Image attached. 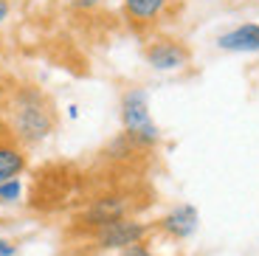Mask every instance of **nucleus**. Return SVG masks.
<instances>
[{
	"mask_svg": "<svg viewBox=\"0 0 259 256\" xmlns=\"http://www.w3.org/2000/svg\"><path fill=\"white\" fill-rule=\"evenodd\" d=\"M23 197V183L20 178L9 180V183H0V203H20Z\"/></svg>",
	"mask_w": 259,
	"mask_h": 256,
	"instance_id": "nucleus-10",
	"label": "nucleus"
},
{
	"mask_svg": "<svg viewBox=\"0 0 259 256\" xmlns=\"http://www.w3.org/2000/svg\"><path fill=\"white\" fill-rule=\"evenodd\" d=\"M9 12H12V3H9V0H0V26H3V23H6Z\"/></svg>",
	"mask_w": 259,
	"mask_h": 256,
	"instance_id": "nucleus-14",
	"label": "nucleus"
},
{
	"mask_svg": "<svg viewBox=\"0 0 259 256\" xmlns=\"http://www.w3.org/2000/svg\"><path fill=\"white\" fill-rule=\"evenodd\" d=\"M14 253H17L14 242H9V239H0V256H14Z\"/></svg>",
	"mask_w": 259,
	"mask_h": 256,
	"instance_id": "nucleus-13",
	"label": "nucleus"
},
{
	"mask_svg": "<svg viewBox=\"0 0 259 256\" xmlns=\"http://www.w3.org/2000/svg\"><path fill=\"white\" fill-rule=\"evenodd\" d=\"M144 59L155 71H181L189 65L192 51L186 48V42H181L175 37H158L144 48Z\"/></svg>",
	"mask_w": 259,
	"mask_h": 256,
	"instance_id": "nucleus-5",
	"label": "nucleus"
},
{
	"mask_svg": "<svg viewBox=\"0 0 259 256\" xmlns=\"http://www.w3.org/2000/svg\"><path fill=\"white\" fill-rule=\"evenodd\" d=\"M197 225H200V217H197V208L189 203H181L175 205V208H169L166 214H163L161 220H158L155 228L161 231V234H166L169 239H189L197 231Z\"/></svg>",
	"mask_w": 259,
	"mask_h": 256,
	"instance_id": "nucleus-6",
	"label": "nucleus"
},
{
	"mask_svg": "<svg viewBox=\"0 0 259 256\" xmlns=\"http://www.w3.org/2000/svg\"><path fill=\"white\" fill-rule=\"evenodd\" d=\"M149 231H152L149 223H141L138 217H127L113 225H104V228H99L91 237H93V248L96 250H118L121 253V250L133 248V245L147 242Z\"/></svg>",
	"mask_w": 259,
	"mask_h": 256,
	"instance_id": "nucleus-4",
	"label": "nucleus"
},
{
	"mask_svg": "<svg viewBox=\"0 0 259 256\" xmlns=\"http://www.w3.org/2000/svg\"><path fill=\"white\" fill-rule=\"evenodd\" d=\"M133 211H136V203H133L130 194H121V192L102 194V197L91 200V203L84 205V211L76 217V228L88 231V234H96L104 225H113L118 220L133 217Z\"/></svg>",
	"mask_w": 259,
	"mask_h": 256,
	"instance_id": "nucleus-3",
	"label": "nucleus"
},
{
	"mask_svg": "<svg viewBox=\"0 0 259 256\" xmlns=\"http://www.w3.org/2000/svg\"><path fill=\"white\" fill-rule=\"evenodd\" d=\"M121 127H124V135H127L138 149H152L161 141V130H158V124L152 121V113H149L147 90H141V88L124 90V96H121Z\"/></svg>",
	"mask_w": 259,
	"mask_h": 256,
	"instance_id": "nucleus-2",
	"label": "nucleus"
},
{
	"mask_svg": "<svg viewBox=\"0 0 259 256\" xmlns=\"http://www.w3.org/2000/svg\"><path fill=\"white\" fill-rule=\"evenodd\" d=\"M26 169H28L26 147L17 144L12 135L0 133V183H9V180L20 178Z\"/></svg>",
	"mask_w": 259,
	"mask_h": 256,
	"instance_id": "nucleus-8",
	"label": "nucleus"
},
{
	"mask_svg": "<svg viewBox=\"0 0 259 256\" xmlns=\"http://www.w3.org/2000/svg\"><path fill=\"white\" fill-rule=\"evenodd\" d=\"M169 3H172V0H124L121 12H124V20H127L136 31H147V28L161 23V17L169 9Z\"/></svg>",
	"mask_w": 259,
	"mask_h": 256,
	"instance_id": "nucleus-7",
	"label": "nucleus"
},
{
	"mask_svg": "<svg viewBox=\"0 0 259 256\" xmlns=\"http://www.w3.org/2000/svg\"><path fill=\"white\" fill-rule=\"evenodd\" d=\"M71 9H76V12H91V9L102 6V0H65Z\"/></svg>",
	"mask_w": 259,
	"mask_h": 256,
	"instance_id": "nucleus-11",
	"label": "nucleus"
},
{
	"mask_svg": "<svg viewBox=\"0 0 259 256\" xmlns=\"http://www.w3.org/2000/svg\"><path fill=\"white\" fill-rule=\"evenodd\" d=\"M57 127V110L51 99L34 84H17L0 96V130L12 135L17 144L46 141Z\"/></svg>",
	"mask_w": 259,
	"mask_h": 256,
	"instance_id": "nucleus-1",
	"label": "nucleus"
},
{
	"mask_svg": "<svg viewBox=\"0 0 259 256\" xmlns=\"http://www.w3.org/2000/svg\"><path fill=\"white\" fill-rule=\"evenodd\" d=\"M118 256H155V253H152V248H149L147 242H141V245H133V248L121 250Z\"/></svg>",
	"mask_w": 259,
	"mask_h": 256,
	"instance_id": "nucleus-12",
	"label": "nucleus"
},
{
	"mask_svg": "<svg viewBox=\"0 0 259 256\" xmlns=\"http://www.w3.org/2000/svg\"><path fill=\"white\" fill-rule=\"evenodd\" d=\"M217 45H220L223 51H234V54L259 51V26L256 23H242V26L220 34V37H217Z\"/></svg>",
	"mask_w": 259,
	"mask_h": 256,
	"instance_id": "nucleus-9",
	"label": "nucleus"
}]
</instances>
